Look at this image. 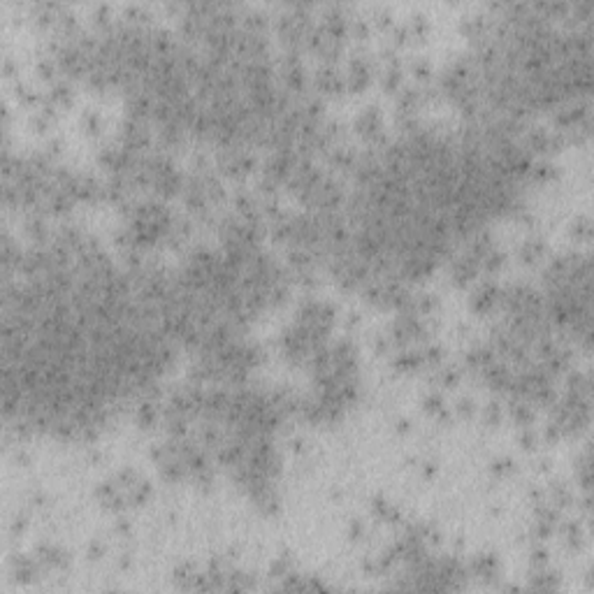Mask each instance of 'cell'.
<instances>
[{
  "label": "cell",
  "instance_id": "cell-1",
  "mask_svg": "<svg viewBox=\"0 0 594 594\" xmlns=\"http://www.w3.org/2000/svg\"><path fill=\"white\" fill-rule=\"evenodd\" d=\"M193 130H195V133H200V135H207V133H204V125H202V119H200V116L195 119V128H193ZM253 133H269V125L260 123L256 130H253ZM241 137H246V135H239V137H235V140H241ZM228 142H232V140H225V144H228Z\"/></svg>",
  "mask_w": 594,
  "mask_h": 594
}]
</instances>
